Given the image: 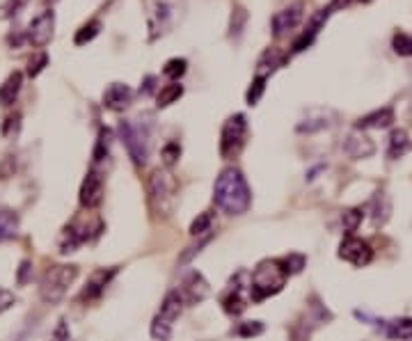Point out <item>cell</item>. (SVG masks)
<instances>
[{"label":"cell","mask_w":412,"mask_h":341,"mask_svg":"<svg viewBox=\"0 0 412 341\" xmlns=\"http://www.w3.org/2000/svg\"><path fill=\"white\" fill-rule=\"evenodd\" d=\"M213 202L220 211L230 215H243L252 206V190L241 170L227 168L220 172L213 185Z\"/></svg>","instance_id":"obj_1"},{"label":"cell","mask_w":412,"mask_h":341,"mask_svg":"<svg viewBox=\"0 0 412 341\" xmlns=\"http://www.w3.org/2000/svg\"><path fill=\"white\" fill-rule=\"evenodd\" d=\"M179 183L168 170H154L147 179V200L154 215L168 218L177 204Z\"/></svg>","instance_id":"obj_2"},{"label":"cell","mask_w":412,"mask_h":341,"mask_svg":"<svg viewBox=\"0 0 412 341\" xmlns=\"http://www.w3.org/2000/svg\"><path fill=\"white\" fill-rule=\"evenodd\" d=\"M145 14L149 39H158L179 24L183 14V0H145Z\"/></svg>","instance_id":"obj_3"},{"label":"cell","mask_w":412,"mask_h":341,"mask_svg":"<svg viewBox=\"0 0 412 341\" xmlns=\"http://www.w3.org/2000/svg\"><path fill=\"white\" fill-rule=\"evenodd\" d=\"M287 278H289V273L284 270V266H282L279 261H262L250 278L252 302H262V300L270 298V295L279 293L284 289Z\"/></svg>","instance_id":"obj_4"},{"label":"cell","mask_w":412,"mask_h":341,"mask_svg":"<svg viewBox=\"0 0 412 341\" xmlns=\"http://www.w3.org/2000/svg\"><path fill=\"white\" fill-rule=\"evenodd\" d=\"M78 278V268L67 266V263H56V266L46 268V273L41 275L39 282V295L41 300L46 302H60L64 295H67L69 287Z\"/></svg>","instance_id":"obj_5"},{"label":"cell","mask_w":412,"mask_h":341,"mask_svg":"<svg viewBox=\"0 0 412 341\" xmlns=\"http://www.w3.org/2000/svg\"><path fill=\"white\" fill-rule=\"evenodd\" d=\"M119 136L124 140V147L128 156L133 158L135 165H145L149 158V136L138 119H128V122L119 124Z\"/></svg>","instance_id":"obj_6"},{"label":"cell","mask_w":412,"mask_h":341,"mask_svg":"<svg viewBox=\"0 0 412 341\" xmlns=\"http://www.w3.org/2000/svg\"><path fill=\"white\" fill-rule=\"evenodd\" d=\"M245 136H247V119L245 115H234L225 122L222 133H220V156L222 158H232L245 145Z\"/></svg>","instance_id":"obj_7"},{"label":"cell","mask_w":412,"mask_h":341,"mask_svg":"<svg viewBox=\"0 0 412 341\" xmlns=\"http://www.w3.org/2000/svg\"><path fill=\"white\" fill-rule=\"evenodd\" d=\"M339 257L344 261H349L351 266H355V268H364L374 261V250L362 238L346 236L341 240V245H339Z\"/></svg>","instance_id":"obj_8"},{"label":"cell","mask_w":412,"mask_h":341,"mask_svg":"<svg viewBox=\"0 0 412 341\" xmlns=\"http://www.w3.org/2000/svg\"><path fill=\"white\" fill-rule=\"evenodd\" d=\"M53 30H56V14L53 12L39 14L28 26V41L32 44V46H46V44L53 39Z\"/></svg>","instance_id":"obj_9"},{"label":"cell","mask_w":412,"mask_h":341,"mask_svg":"<svg viewBox=\"0 0 412 341\" xmlns=\"http://www.w3.org/2000/svg\"><path fill=\"white\" fill-rule=\"evenodd\" d=\"M344 151L349 153L353 161H362V158H371L376 153V145L374 140L369 138L366 133H362L360 128L353 131V133L346 136L344 140Z\"/></svg>","instance_id":"obj_10"},{"label":"cell","mask_w":412,"mask_h":341,"mask_svg":"<svg viewBox=\"0 0 412 341\" xmlns=\"http://www.w3.org/2000/svg\"><path fill=\"white\" fill-rule=\"evenodd\" d=\"M92 238V229L88 223H83V220H73L71 225L64 227L62 232V238H60V248L64 255H69V252H73L78 245H83L85 240Z\"/></svg>","instance_id":"obj_11"},{"label":"cell","mask_w":412,"mask_h":341,"mask_svg":"<svg viewBox=\"0 0 412 341\" xmlns=\"http://www.w3.org/2000/svg\"><path fill=\"white\" fill-rule=\"evenodd\" d=\"M103 202V179L99 172H88L83 185H81V206L83 208H96Z\"/></svg>","instance_id":"obj_12"},{"label":"cell","mask_w":412,"mask_h":341,"mask_svg":"<svg viewBox=\"0 0 412 341\" xmlns=\"http://www.w3.org/2000/svg\"><path fill=\"white\" fill-rule=\"evenodd\" d=\"M181 295L188 305H197L209 295V282L204 280L202 273L192 270L186 275V280H183V284H181Z\"/></svg>","instance_id":"obj_13"},{"label":"cell","mask_w":412,"mask_h":341,"mask_svg":"<svg viewBox=\"0 0 412 341\" xmlns=\"http://www.w3.org/2000/svg\"><path fill=\"white\" fill-rule=\"evenodd\" d=\"M300 21H302V5L300 3L279 9V12L273 16V21H270V26H273V35L275 37L287 35L289 30H294V28L300 26Z\"/></svg>","instance_id":"obj_14"},{"label":"cell","mask_w":412,"mask_h":341,"mask_svg":"<svg viewBox=\"0 0 412 341\" xmlns=\"http://www.w3.org/2000/svg\"><path fill=\"white\" fill-rule=\"evenodd\" d=\"M133 101V90L124 83H113L108 85V90L103 92V106L108 110H124L128 108V103Z\"/></svg>","instance_id":"obj_15"},{"label":"cell","mask_w":412,"mask_h":341,"mask_svg":"<svg viewBox=\"0 0 412 341\" xmlns=\"http://www.w3.org/2000/svg\"><path fill=\"white\" fill-rule=\"evenodd\" d=\"M115 273H117V268H101V270H96V273H92V278L88 280V284H85V289H83V293H81V300H96L99 295L105 291V287L110 284V280L115 278Z\"/></svg>","instance_id":"obj_16"},{"label":"cell","mask_w":412,"mask_h":341,"mask_svg":"<svg viewBox=\"0 0 412 341\" xmlns=\"http://www.w3.org/2000/svg\"><path fill=\"white\" fill-rule=\"evenodd\" d=\"M394 124V110L392 108H381V110H374L364 117L357 119V128H387Z\"/></svg>","instance_id":"obj_17"},{"label":"cell","mask_w":412,"mask_h":341,"mask_svg":"<svg viewBox=\"0 0 412 341\" xmlns=\"http://www.w3.org/2000/svg\"><path fill=\"white\" fill-rule=\"evenodd\" d=\"M330 12H332V9L330 7H325V9H321V12L316 14V16H314L311 19V24H309V28L305 30V32H302V35L294 41V51L296 53H300V51H305L307 46H309V44L314 41V37H316L319 35V28L323 26V21L325 19H328L330 16Z\"/></svg>","instance_id":"obj_18"},{"label":"cell","mask_w":412,"mask_h":341,"mask_svg":"<svg viewBox=\"0 0 412 341\" xmlns=\"http://www.w3.org/2000/svg\"><path fill=\"white\" fill-rule=\"evenodd\" d=\"M21 83H24V73L21 71H14V73H9L5 83L0 85V106H12L16 101V96L21 92Z\"/></svg>","instance_id":"obj_19"},{"label":"cell","mask_w":412,"mask_h":341,"mask_svg":"<svg viewBox=\"0 0 412 341\" xmlns=\"http://www.w3.org/2000/svg\"><path fill=\"white\" fill-rule=\"evenodd\" d=\"M282 64H284V55H282L277 49H268V51H264V55L257 62V76L266 78L268 73L277 71Z\"/></svg>","instance_id":"obj_20"},{"label":"cell","mask_w":412,"mask_h":341,"mask_svg":"<svg viewBox=\"0 0 412 341\" xmlns=\"http://www.w3.org/2000/svg\"><path fill=\"white\" fill-rule=\"evenodd\" d=\"M385 335L394 341H412V318H396L385 325Z\"/></svg>","instance_id":"obj_21"},{"label":"cell","mask_w":412,"mask_h":341,"mask_svg":"<svg viewBox=\"0 0 412 341\" xmlns=\"http://www.w3.org/2000/svg\"><path fill=\"white\" fill-rule=\"evenodd\" d=\"M19 232V218L12 208H0V243L14 238Z\"/></svg>","instance_id":"obj_22"},{"label":"cell","mask_w":412,"mask_h":341,"mask_svg":"<svg viewBox=\"0 0 412 341\" xmlns=\"http://www.w3.org/2000/svg\"><path fill=\"white\" fill-rule=\"evenodd\" d=\"M222 307H225V312L227 314H232V316H238L243 310H245V298H243V293H241V287H236V284L232 282V287L230 291H227V295L222 298Z\"/></svg>","instance_id":"obj_23"},{"label":"cell","mask_w":412,"mask_h":341,"mask_svg":"<svg viewBox=\"0 0 412 341\" xmlns=\"http://www.w3.org/2000/svg\"><path fill=\"white\" fill-rule=\"evenodd\" d=\"M183 295H181V291H170L168 295H165V300H163V305H160V316H165V318H170V321H175V318H179V314H181V310H183Z\"/></svg>","instance_id":"obj_24"},{"label":"cell","mask_w":412,"mask_h":341,"mask_svg":"<svg viewBox=\"0 0 412 341\" xmlns=\"http://www.w3.org/2000/svg\"><path fill=\"white\" fill-rule=\"evenodd\" d=\"M410 147V140H408V133L403 128H396L392 131V136H389V147H387V156L389 158H401L403 153L408 151Z\"/></svg>","instance_id":"obj_25"},{"label":"cell","mask_w":412,"mask_h":341,"mask_svg":"<svg viewBox=\"0 0 412 341\" xmlns=\"http://www.w3.org/2000/svg\"><path fill=\"white\" fill-rule=\"evenodd\" d=\"M183 96V87L179 83H170L165 87H160V92L156 96V101H158V108H168L172 103H177L179 98Z\"/></svg>","instance_id":"obj_26"},{"label":"cell","mask_w":412,"mask_h":341,"mask_svg":"<svg viewBox=\"0 0 412 341\" xmlns=\"http://www.w3.org/2000/svg\"><path fill=\"white\" fill-rule=\"evenodd\" d=\"M151 339L154 341H170L172 337V321L165 316H154V321H151Z\"/></svg>","instance_id":"obj_27"},{"label":"cell","mask_w":412,"mask_h":341,"mask_svg":"<svg viewBox=\"0 0 412 341\" xmlns=\"http://www.w3.org/2000/svg\"><path fill=\"white\" fill-rule=\"evenodd\" d=\"M371 213H374V223L376 225L387 223V218H389V202H387L385 193H376V197L371 200Z\"/></svg>","instance_id":"obj_28"},{"label":"cell","mask_w":412,"mask_h":341,"mask_svg":"<svg viewBox=\"0 0 412 341\" xmlns=\"http://www.w3.org/2000/svg\"><path fill=\"white\" fill-rule=\"evenodd\" d=\"M101 32V21H90V24H85V26H81V30L76 32V37H73V41H76V46H83V44H88V41H92L96 35Z\"/></svg>","instance_id":"obj_29"},{"label":"cell","mask_w":412,"mask_h":341,"mask_svg":"<svg viewBox=\"0 0 412 341\" xmlns=\"http://www.w3.org/2000/svg\"><path fill=\"white\" fill-rule=\"evenodd\" d=\"M362 218H364V211L362 208H346L341 213V225H344V232H357V227L362 225Z\"/></svg>","instance_id":"obj_30"},{"label":"cell","mask_w":412,"mask_h":341,"mask_svg":"<svg viewBox=\"0 0 412 341\" xmlns=\"http://www.w3.org/2000/svg\"><path fill=\"white\" fill-rule=\"evenodd\" d=\"M211 225H213V213L211 211H204L197 218L192 220L190 225V236H204V234H211Z\"/></svg>","instance_id":"obj_31"},{"label":"cell","mask_w":412,"mask_h":341,"mask_svg":"<svg viewBox=\"0 0 412 341\" xmlns=\"http://www.w3.org/2000/svg\"><path fill=\"white\" fill-rule=\"evenodd\" d=\"M186 67H188V62L183 60V58H172V60H168L165 62V67H163V73L168 76V78H172V81H179L183 73H186Z\"/></svg>","instance_id":"obj_32"},{"label":"cell","mask_w":412,"mask_h":341,"mask_svg":"<svg viewBox=\"0 0 412 341\" xmlns=\"http://www.w3.org/2000/svg\"><path fill=\"white\" fill-rule=\"evenodd\" d=\"M108 151H110V131L101 128L99 131V140H96V147H94V163H101Z\"/></svg>","instance_id":"obj_33"},{"label":"cell","mask_w":412,"mask_h":341,"mask_svg":"<svg viewBox=\"0 0 412 341\" xmlns=\"http://www.w3.org/2000/svg\"><path fill=\"white\" fill-rule=\"evenodd\" d=\"M245 21H247V12L243 7H236L234 9V14H232V24H230V35L234 37V39H238L241 37V32H243V28H245Z\"/></svg>","instance_id":"obj_34"},{"label":"cell","mask_w":412,"mask_h":341,"mask_svg":"<svg viewBox=\"0 0 412 341\" xmlns=\"http://www.w3.org/2000/svg\"><path fill=\"white\" fill-rule=\"evenodd\" d=\"M392 46L398 55L408 58V55H412V37L406 35V32H396L394 39H392Z\"/></svg>","instance_id":"obj_35"},{"label":"cell","mask_w":412,"mask_h":341,"mask_svg":"<svg viewBox=\"0 0 412 341\" xmlns=\"http://www.w3.org/2000/svg\"><path fill=\"white\" fill-rule=\"evenodd\" d=\"M160 156H163V163H165L168 168H172V165H175L179 161V156H181V145H179V142H168V145L163 147Z\"/></svg>","instance_id":"obj_36"},{"label":"cell","mask_w":412,"mask_h":341,"mask_svg":"<svg viewBox=\"0 0 412 341\" xmlns=\"http://www.w3.org/2000/svg\"><path fill=\"white\" fill-rule=\"evenodd\" d=\"M264 90H266V78H262V76H257L254 83L250 85V90H247V94H245L247 103H250V106H257V103H259V98H262V94H264Z\"/></svg>","instance_id":"obj_37"},{"label":"cell","mask_w":412,"mask_h":341,"mask_svg":"<svg viewBox=\"0 0 412 341\" xmlns=\"http://www.w3.org/2000/svg\"><path fill=\"white\" fill-rule=\"evenodd\" d=\"M46 64H48V55L46 53L32 55L30 62H28V76H30V78H35V76H39L41 71H44Z\"/></svg>","instance_id":"obj_38"},{"label":"cell","mask_w":412,"mask_h":341,"mask_svg":"<svg viewBox=\"0 0 412 341\" xmlns=\"http://www.w3.org/2000/svg\"><path fill=\"white\" fill-rule=\"evenodd\" d=\"M264 332V323L262 321H247V323H241L236 330V335L238 337H245V339H250V337H259Z\"/></svg>","instance_id":"obj_39"},{"label":"cell","mask_w":412,"mask_h":341,"mask_svg":"<svg viewBox=\"0 0 412 341\" xmlns=\"http://www.w3.org/2000/svg\"><path fill=\"white\" fill-rule=\"evenodd\" d=\"M282 266H284V270L291 275V273H300L302 268H305V257L302 255H289L284 261H279Z\"/></svg>","instance_id":"obj_40"},{"label":"cell","mask_w":412,"mask_h":341,"mask_svg":"<svg viewBox=\"0 0 412 341\" xmlns=\"http://www.w3.org/2000/svg\"><path fill=\"white\" fill-rule=\"evenodd\" d=\"M24 5H26V0H7V3L0 7V16H3V19L14 16V14H19V9Z\"/></svg>","instance_id":"obj_41"},{"label":"cell","mask_w":412,"mask_h":341,"mask_svg":"<svg viewBox=\"0 0 412 341\" xmlns=\"http://www.w3.org/2000/svg\"><path fill=\"white\" fill-rule=\"evenodd\" d=\"M16 302V298H14V293L12 291H7V289H0V314L3 312H7L9 307H12Z\"/></svg>","instance_id":"obj_42"},{"label":"cell","mask_w":412,"mask_h":341,"mask_svg":"<svg viewBox=\"0 0 412 341\" xmlns=\"http://www.w3.org/2000/svg\"><path fill=\"white\" fill-rule=\"evenodd\" d=\"M56 339H58V341H69V339H71V337L67 335V325H64V321H62V323L58 325V330H56Z\"/></svg>","instance_id":"obj_43"},{"label":"cell","mask_w":412,"mask_h":341,"mask_svg":"<svg viewBox=\"0 0 412 341\" xmlns=\"http://www.w3.org/2000/svg\"><path fill=\"white\" fill-rule=\"evenodd\" d=\"M351 3H366V0H332V5H330V9H337V7H346V5H351Z\"/></svg>","instance_id":"obj_44"},{"label":"cell","mask_w":412,"mask_h":341,"mask_svg":"<svg viewBox=\"0 0 412 341\" xmlns=\"http://www.w3.org/2000/svg\"><path fill=\"white\" fill-rule=\"evenodd\" d=\"M44 3H51V5H53V3H58V0H44Z\"/></svg>","instance_id":"obj_45"}]
</instances>
